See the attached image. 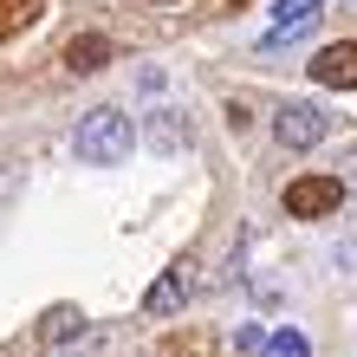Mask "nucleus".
Here are the masks:
<instances>
[{"instance_id": "f257e3e1", "label": "nucleus", "mask_w": 357, "mask_h": 357, "mask_svg": "<svg viewBox=\"0 0 357 357\" xmlns=\"http://www.w3.org/2000/svg\"><path fill=\"white\" fill-rule=\"evenodd\" d=\"M130 143H137V123L117 111V104H98V111L78 117V130H72V150L78 162H98V169H111V162L130 156Z\"/></svg>"}, {"instance_id": "f03ea898", "label": "nucleus", "mask_w": 357, "mask_h": 357, "mask_svg": "<svg viewBox=\"0 0 357 357\" xmlns=\"http://www.w3.org/2000/svg\"><path fill=\"white\" fill-rule=\"evenodd\" d=\"M273 137H280L286 150H319V143L331 137V117L319 111V104H305V98H286L280 111H273Z\"/></svg>"}, {"instance_id": "7ed1b4c3", "label": "nucleus", "mask_w": 357, "mask_h": 357, "mask_svg": "<svg viewBox=\"0 0 357 357\" xmlns=\"http://www.w3.org/2000/svg\"><path fill=\"white\" fill-rule=\"evenodd\" d=\"M286 215L292 221H325V215H338L344 208V182L338 176H299V182H286Z\"/></svg>"}, {"instance_id": "20e7f679", "label": "nucleus", "mask_w": 357, "mask_h": 357, "mask_svg": "<svg viewBox=\"0 0 357 357\" xmlns=\"http://www.w3.org/2000/svg\"><path fill=\"white\" fill-rule=\"evenodd\" d=\"M312 78L331 91H357V39H338V46H319L312 59Z\"/></svg>"}, {"instance_id": "39448f33", "label": "nucleus", "mask_w": 357, "mask_h": 357, "mask_svg": "<svg viewBox=\"0 0 357 357\" xmlns=\"http://www.w3.org/2000/svg\"><path fill=\"white\" fill-rule=\"evenodd\" d=\"M182 299H188V266L176 260V266L156 273L150 292H143V312H150V319H169V312H182Z\"/></svg>"}, {"instance_id": "423d86ee", "label": "nucleus", "mask_w": 357, "mask_h": 357, "mask_svg": "<svg viewBox=\"0 0 357 357\" xmlns=\"http://www.w3.org/2000/svg\"><path fill=\"white\" fill-rule=\"evenodd\" d=\"M85 312H78V305H52L46 312V319H39V344H46V351H66V344H78V338H85Z\"/></svg>"}, {"instance_id": "0eeeda50", "label": "nucleus", "mask_w": 357, "mask_h": 357, "mask_svg": "<svg viewBox=\"0 0 357 357\" xmlns=\"http://www.w3.org/2000/svg\"><path fill=\"white\" fill-rule=\"evenodd\" d=\"M104 59H111V39L104 33H85L66 46V72H104Z\"/></svg>"}, {"instance_id": "6e6552de", "label": "nucleus", "mask_w": 357, "mask_h": 357, "mask_svg": "<svg viewBox=\"0 0 357 357\" xmlns=\"http://www.w3.org/2000/svg\"><path fill=\"white\" fill-rule=\"evenodd\" d=\"M266 357H312V344L299 338V331H273V338H266Z\"/></svg>"}, {"instance_id": "1a4fd4ad", "label": "nucleus", "mask_w": 357, "mask_h": 357, "mask_svg": "<svg viewBox=\"0 0 357 357\" xmlns=\"http://www.w3.org/2000/svg\"><path fill=\"white\" fill-rule=\"evenodd\" d=\"M143 7H182V0H143Z\"/></svg>"}]
</instances>
